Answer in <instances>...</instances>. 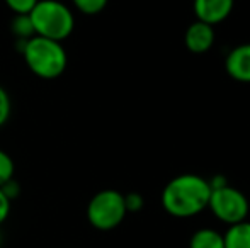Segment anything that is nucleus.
Returning a JSON list of instances; mask_svg holds the SVG:
<instances>
[{
  "label": "nucleus",
  "instance_id": "obj_9",
  "mask_svg": "<svg viewBox=\"0 0 250 248\" xmlns=\"http://www.w3.org/2000/svg\"><path fill=\"white\" fill-rule=\"evenodd\" d=\"M225 248H250V221H242L228 226L223 233Z\"/></svg>",
  "mask_w": 250,
  "mask_h": 248
},
{
  "label": "nucleus",
  "instance_id": "obj_3",
  "mask_svg": "<svg viewBox=\"0 0 250 248\" xmlns=\"http://www.w3.org/2000/svg\"><path fill=\"white\" fill-rule=\"evenodd\" d=\"M34 34L63 43L75 29V14L62 0H40L29 14Z\"/></svg>",
  "mask_w": 250,
  "mask_h": 248
},
{
  "label": "nucleus",
  "instance_id": "obj_17",
  "mask_svg": "<svg viewBox=\"0 0 250 248\" xmlns=\"http://www.w3.org/2000/svg\"><path fill=\"white\" fill-rule=\"evenodd\" d=\"M10 199L7 197L5 194H3V191L0 189V226H2V223L5 221L7 218H9V212H10Z\"/></svg>",
  "mask_w": 250,
  "mask_h": 248
},
{
  "label": "nucleus",
  "instance_id": "obj_6",
  "mask_svg": "<svg viewBox=\"0 0 250 248\" xmlns=\"http://www.w3.org/2000/svg\"><path fill=\"white\" fill-rule=\"evenodd\" d=\"M233 5L235 0H194L192 2L196 20L206 22L213 27L230 16Z\"/></svg>",
  "mask_w": 250,
  "mask_h": 248
},
{
  "label": "nucleus",
  "instance_id": "obj_12",
  "mask_svg": "<svg viewBox=\"0 0 250 248\" xmlns=\"http://www.w3.org/2000/svg\"><path fill=\"white\" fill-rule=\"evenodd\" d=\"M109 0H72V5L83 16H97L107 7Z\"/></svg>",
  "mask_w": 250,
  "mask_h": 248
},
{
  "label": "nucleus",
  "instance_id": "obj_2",
  "mask_svg": "<svg viewBox=\"0 0 250 248\" xmlns=\"http://www.w3.org/2000/svg\"><path fill=\"white\" fill-rule=\"evenodd\" d=\"M21 55L33 75L43 80H55L63 75L68 66V55L62 43L33 36L27 41H19Z\"/></svg>",
  "mask_w": 250,
  "mask_h": 248
},
{
  "label": "nucleus",
  "instance_id": "obj_4",
  "mask_svg": "<svg viewBox=\"0 0 250 248\" xmlns=\"http://www.w3.org/2000/svg\"><path fill=\"white\" fill-rule=\"evenodd\" d=\"M126 206L125 194L114 189H104L97 192L87 204V219L90 226L99 231H111L125 221Z\"/></svg>",
  "mask_w": 250,
  "mask_h": 248
},
{
  "label": "nucleus",
  "instance_id": "obj_8",
  "mask_svg": "<svg viewBox=\"0 0 250 248\" xmlns=\"http://www.w3.org/2000/svg\"><path fill=\"white\" fill-rule=\"evenodd\" d=\"M225 70L237 82L250 83V43L238 44L227 55Z\"/></svg>",
  "mask_w": 250,
  "mask_h": 248
},
{
  "label": "nucleus",
  "instance_id": "obj_1",
  "mask_svg": "<svg viewBox=\"0 0 250 248\" xmlns=\"http://www.w3.org/2000/svg\"><path fill=\"white\" fill-rule=\"evenodd\" d=\"M211 186L196 173H182L167 182L162 191V206L174 218H192L208 209Z\"/></svg>",
  "mask_w": 250,
  "mask_h": 248
},
{
  "label": "nucleus",
  "instance_id": "obj_5",
  "mask_svg": "<svg viewBox=\"0 0 250 248\" xmlns=\"http://www.w3.org/2000/svg\"><path fill=\"white\" fill-rule=\"evenodd\" d=\"M208 209L218 221L231 226L247 219L250 204L244 192L227 184L223 187L211 189Z\"/></svg>",
  "mask_w": 250,
  "mask_h": 248
},
{
  "label": "nucleus",
  "instance_id": "obj_18",
  "mask_svg": "<svg viewBox=\"0 0 250 248\" xmlns=\"http://www.w3.org/2000/svg\"><path fill=\"white\" fill-rule=\"evenodd\" d=\"M0 247H2V231H0Z\"/></svg>",
  "mask_w": 250,
  "mask_h": 248
},
{
  "label": "nucleus",
  "instance_id": "obj_7",
  "mask_svg": "<svg viewBox=\"0 0 250 248\" xmlns=\"http://www.w3.org/2000/svg\"><path fill=\"white\" fill-rule=\"evenodd\" d=\"M216 39V33L214 27L201 20H194L191 26L186 29L184 34V44L191 53L203 55L209 51Z\"/></svg>",
  "mask_w": 250,
  "mask_h": 248
},
{
  "label": "nucleus",
  "instance_id": "obj_14",
  "mask_svg": "<svg viewBox=\"0 0 250 248\" xmlns=\"http://www.w3.org/2000/svg\"><path fill=\"white\" fill-rule=\"evenodd\" d=\"M14 16H29L40 0H3Z\"/></svg>",
  "mask_w": 250,
  "mask_h": 248
},
{
  "label": "nucleus",
  "instance_id": "obj_13",
  "mask_svg": "<svg viewBox=\"0 0 250 248\" xmlns=\"http://www.w3.org/2000/svg\"><path fill=\"white\" fill-rule=\"evenodd\" d=\"M14 175H16V163H14L12 156L5 150L0 148V187L12 180Z\"/></svg>",
  "mask_w": 250,
  "mask_h": 248
},
{
  "label": "nucleus",
  "instance_id": "obj_15",
  "mask_svg": "<svg viewBox=\"0 0 250 248\" xmlns=\"http://www.w3.org/2000/svg\"><path fill=\"white\" fill-rule=\"evenodd\" d=\"M10 114H12V100H10L5 87L0 85V128L7 124V121L10 119Z\"/></svg>",
  "mask_w": 250,
  "mask_h": 248
},
{
  "label": "nucleus",
  "instance_id": "obj_16",
  "mask_svg": "<svg viewBox=\"0 0 250 248\" xmlns=\"http://www.w3.org/2000/svg\"><path fill=\"white\" fill-rule=\"evenodd\" d=\"M125 206L128 212H138L145 206V199L138 192H129V194H125Z\"/></svg>",
  "mask_w": 250,
  "mask_h": 248
},
{
  "label": "nucleus",
  "instance_id": "obj_11",
  "mask_svg": "<svg viewBox=\"0 0 250 248\" xmlns=\"http://www.w3.org/2000/svg\"><path fill=\"white\" fill-rule=\"evenodd\" d=\"M10 31L17 41H27L33 36H36L29 16H14L12 22H10Z\"/></svg>",
  "mask_w": 250,
  "mask_h": 248
},
{
  "label": "nucleus",
  "instance_id": "obj_10",
  "mask_svg": "<svg viewBox=\"0 0 250 248\" xmlns=\"http://www.w3.org/2000/svg\"><path fill=\"white\" fill-rule=\"evenodd\" d=\"M189 248H225L223 235L213 228H201L192 233Z\"/></svg>",
  "mask_w": 250,
  "mask_h": 248
}]
</instances>
